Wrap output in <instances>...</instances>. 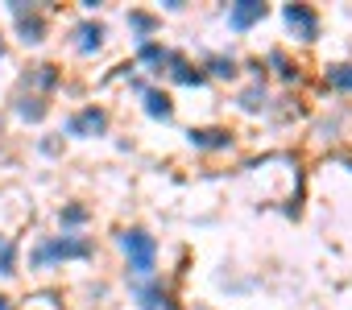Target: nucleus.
I'll return each instance as SVG.
<instances>
[{"label": "nucleus", "instance_id": "obj_1", "mask_svg": "<svg viewBox=\"0 0 352 310\" xmlns=\"http://www.w3.org/2000/svg\"><path fill=\"white\" fill-rule=\"evenodd\" d=\"M120 248H124V257H129V269L133 273H153V261H157V244H153V236L149 232H141V228H129V232H120Z\"/></svg>", "mask_w": 352, "mask_h": 310}, {"label": "nucleus", "instance_id": "obj_2", "mask_svg": "<svg viewBox=\"0 0 352 310\" xmlns=\"http://www.w3.org/2000/svg\"><path fill=\"white\" fill-rule=\"evenodd\" d=\"M83 257H91V244L75 240V236L46 240L42 248H34V265H46V261H83Z\"/></svg>", "mask_w": 352, "mask_h": 310}, {"label": "nucleus", "instance_id": "obj_3", "mask_svg": "<svg viewBox=\"0 0 352 310\" xmlns=\"http://www.w3.org/2000/svg\"><path fill=\"white\" fill-rule=\"evenodd\" d=\"M286 25H290L298 38H307V42L319 34V17H315L307 5H286Z\"/></svg>", "mask_w": 352, "mask_h": 310}, {"label": "nucleus", "instance_id": "obj_4", "mask_svg": "<svg viewBox=\"0 0 352 310\" xmlns=\"http://www.w3.org/2000/svg\"><path fill=\"white\" fill-rule=\"evenodd\" d=\"M104 128H108V116H104L100 108H87V112L71 116V124H67L71 136H96V132H104Z\"/></svg>", "mask_w": 352, "mask_h": 310}, {"label": "nucleus", "instance_id": "obj_5", "mask_svg": "<svg viewBox=\"0 0 352 310\" xmlns=\"http://www.w3.org/2000/svg\"><path fill=\"white\" fill-rule=\"evenodd\" d=\"M261 17H265V5H261V0H241V5L228 9V25H232V29H249V25H257Z\"/></svg>", "mask_w": 352, "mask_h": 310}, {"label": "nucleus", "instance_id": "obj_6", "mask_svg": "<svg viewBox=\"0 0 352 310\" xmlns=\"http://www.w3.org/2000/svg\"><path fill=\"white\" fill-rule=\"evenodd\" d=\"M137 302H141V310H179L162 285H137Z\"/></svg>", "mask_w": 352, "mask_h": 310}, {"label": "nucleus", "instance_id": "obj_7", "mask_svg": "<svg viewBox=\"0 0 352 310\" xmlns=\"http://www.w3.org/2000/svg\"><path fill=\"white\" fill-rule=\"evenodd\" d=\"M187 136H191V145H199V149H220V145H228V132H224V128H191Z\"/></svg>", "mask_w": 352, "mask_h": 310}, {"label": "nucleus", "instance_id": "obj_8", "mask_svg": "<svg viewBox=\"0 0 352 310\" xmlns=\"http://www.w3.org/2000/svg\"><path fill=\"white\" fill-rule=\"evenodd\" d=\"M75 38H79V50H83V54H87V50H100V42H104V25H79Z\"/></svg>", "mask_w": 352, "mask_h": 310}, {"label": "nucleus", "instance_id": "obj_9", "mask_svg": "<svg viewBox=\"0 0 352 310\" xmlns=\"http://www.w3.org/2000/svg\"><path fill=\"white\" fill-rule=\"evenodd\" d=\"M145 112L149 116H162V120H170V95H162V91H145Z\"/></svg>", "mask_w": 352, "mask_h": 310}, {"label": "nucleus", "instance_id": "obj_10", "mask_svg": "<svg viewBox=\"0 0 352 310\" xmlns=\"http://www.w3.org/2000/svg\"><path fill=\"white\" fill-rule=\"evenodd\" d=\"M174 79L179 83H204V71H191L187 62H174Z\"/></svg>", "mask_w": 352, "mask_h": 310}, {"label": "nucleus", "instance_id": "obj_11", "mask_svg": "<svg viewBox=\"0 0 352 310\" xmlns=\"http://www.w3.org/2000/svg\"><path fill=\"white\" fill-rule=\"evenodd\" d=\"M327 79H331L336 87H348V91H352V67H331Z\"/></svg>", "mask_w": 352, "mask_h": 310}, {"label": "nucleus", "instance_id": "obj_12", "mask_svg": "<svg viewBox=\"0 0 352 310\" xmlns=\"http://www.w3.org/2000/svg\"><path fill=\"white\" fill-rule=\"evenodd\" d=\"M21 34H25V42H42V21L38 17H30V21L21 17Z\"/></svg>", "mask_w": 352, "mask_h": 310}, {"label": "nucleus", "instance_id": "obj_13", "mask_svg": "<svg viewBox=\"0 0 352 310\" xmlns=\"http://www.w3.org/2000/svg\"><path fill=\"white\" fill-rule=\"evenodd\" d=\"M63 219H67V224H79V219H83V207H71V211H67Z\"/></svg>", "mask_w": 352, "mask_h": 310}, {"label": "nucleus", "instance_id": "obj_14", "mask_svg": "<svg viewBox=\"0 0 352 310\" xmlns=\"http://www.w3.org/2000/svg\"><path fill=\"white\" fill-rule=\"evenodd\" d=\"M0 310H9V298H0Z\"/></svg>", "mask_w": 352, "mask_h": 310}, {"label": "nucleus", "instance_id": "obj_15", "mask_svg": "<svg viewBox=\"0 0 352 310\" xmlns=\"http://www.w3.org/2000/svg\"><path fill=\"white\" fill-rule=\"evenodd\" d=\"M0 54H5V46H0Z\"/></svg>", "mask_w": 352, "mask_h": 310}]
</instances>
